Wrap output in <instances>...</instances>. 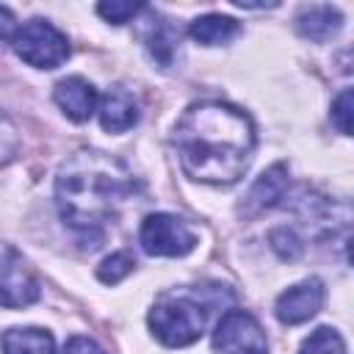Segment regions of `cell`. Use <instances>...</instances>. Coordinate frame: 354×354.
I'll use <instances>...</instances> for the list:
<instances>
[{
  "label": "cell",
  "mask_w": 354,
  "mask_h": 354,
  "mask_svg": "<svg viewBox=\"0 0 354 354\" xmlns=\"http://www.w3.org/2000/svg\"><path fill=\"white\" fill-rule=\"evenodd\" d=\"M180 166L191 180L210 185H232L243 177L252 149L254 127L252 119L227 102H196L191 105L171 133Z\"/></svg>",
  "instance_id": "6da1fadb"
},
{
  "label": "cell",
  "mask_w": 354,
  "mask_h": 354,
  "mask_svg": "<svg viewBox=\"0 0 354 354\" xmlns=\"http://www.w3.org/2000/svg\"><path fill=\"white\" fill-rule=\"evenodd\" d=\"M133 171L113 155L80 149L64 160L55 177V202L64 224L83 235H100L136 196Z\"/></svg>",
  "instance_id": "7a4b0ae2"
},
{
  "label": "cell",
  "mask_w": 354,
  "mask_h": 354,
  "mask_svg": "<svg viewBox=\"0 0 354 354\" xmlns=\"http://www.w3.org/2000/svg\"><path fill=\"white\" fill-rule=\"evenodd\" d=\"M207 307L194 293H163L149 310V329L163 346L180 348L202 337Z\"/></svg>",
  "instance_id": "3957f363"
},
{
  "label": "cell",
  "mask_w": 354,
  "mask_h": 354,
  "mask_svg": "<svg viewBox=\"0 0 354 354\" xmlns=\"http://www.w3.org/2000/svg\"><path fill=\"white\" fill-rule=\"evenodd\" d=\"M11 47L25 64H30L36 69H55L69 55L66 36L47 19H30L22 28H17Z\"/></svg>",
  "instance_id": "277c9868"
},
{
  "label": "cell",
  "mask_w": 354,
  "mask_h": 354,
  "mask_svg": "<svg viewBox=\"0 0 354 354\" xmlns=\"http://www.w3.org/2000/svg\"><path fill=\"white\" fill-rule=\"evenodd\" d=\"M141 249L155 257H183L196 246V235L188 224L169 213H152L144 218L138 232Z\"/></svg>",
  "instance_id": "5b68a950"
},
{
  "label": "cell",
  "mask_w": 354,
  "mask_h": 354,
  "mask_svg": "<svg viewBox=\"0 0 354 354\" xmlns=\"http://www.w3.org/2000/svg\"><path fill=\"white\" fill-rule=\"evenodd\" d=\"M213 348L218 354H268V340L252 313L227 310L216 324Z\"/></svg>",
  "instance_id": "8992f818"
},
{
  "label": "cell",
  "mask_w": 354,
  "mask_h": 354,
  "mask_svg": "<svg viewBox=\"0 0 354 354\" xmlns=\"http://www.w3.org/2000/svg\"><path fill=\"white\" fill-rule=\"evenodd\" d=\"M39 299V282L22 254L0 243V307H28Z\"/></svg>",
  "instance_id": "52a82bcc"
},
{
  "label": "cell",
  "mask_w": 354,
  "mask_h": 354,
  "mask_svg": "<svg viewBox=\"0 0 354 354\" xmlns=\"http://www.w3.org/2000/svg\"><path fill=\"white\" fill-rule=\"evenodd\" d=\"M324 304V285L313 277V279H304L293 288H288L285 293H279L277 299V318L282 324H304L310 321Z\"/></svg>",
  "instance_id": "ba28073f"
},
{
  "label": "cell",
  "mask_w": 354,
  "mask_h": 354,
  "mask_svg": "<svg viewBox=\"0 0 354 354\" xmlns=\"http://www.w3.org/2000/svg\"><path fill=\"white\" fill-rule=\"evenodd\" d=\"M53 100L72 122H86L97 111V88L80 75L58 80L55 91H53Z\"/></svg>",
  "instance_id": "9c48e42d"
},
{
  "label": "cell",
  "mask_w": 354,
  "mask_h": 354,
  "mask_svg": "<svg viewBox=\"0 0 354 354\" xmlns=\"http://www.w3.org/2000/svg\"><path fill=\"white\" fill-rule=\"evenodd\" d=\"M138 122V102L136 97L122 88L113 86L108 88V94L100 100V124L108 133H124Z\"/></svg>",
  "instance_id": "30bf717a"
},
{
  "label": "cell",
  "mask_w": 354,
  "mask_h": 354,
  "mask_svg": "<svg viewBox=\"0 0 354 354\" xmlns=\"http://www.w3.org/2000/svg\"><path fill=\"white\" fill-rule=\"evenodd\" d=\"M285 188H288V169L282 163H277L268 171H263L257 177V183L252 185V191L246 196V213H260V210L277 205L282 199Z\"/></svg>",
  "instance_id": "8fae6325"
},
{
  "label": "cell",
  "mask_w": 354,
  "mask_h": 354,
  "mask_svg": "<svg viewBox=\"0 0 354 354\" xmlns=\"http://www.w3.org/2000/svg\"><path fill=\"white\" fill-rule=\"evenodd\" d=\"M343 25V17L337 8L332 6H307L301 8L299 19H296V28L301 36L313 39V41H326L332 39Z\"/></svg>",
  "instance_id": "7c38bea8"
},
{
  "label": "cell",
  "mask_w": 354,
  "mask_h": 354,
  "mask_svg": "<svg viewBox=\"0 0 354 354\" xmlns=\"http://www.w3.org/2000/svg\"><path fill=\"white\" fill-rule=\"evenodd\" d=\"M3 354H55L53 335L47 329L25 326V329H8L3 332Z\"/></svg>",
  "instance_id": "4fadbf2b"
},
{
  "label": "cell",
  "mask_w": 354,
  "mask_h": 354,
  "mask_svg": "<svg viewBox=\"0 0 354 354\" xmlns=\"http://www.w3.org/2000/svg\"><path fill=\"white\" fill-rule=\"evenodd\" d=\"M238 30H241V25L232 17H221V14H205L191 22V36L207 47L230 41L232 36H238Z\"/></svg>",
  "instance_id": "5bb4252c"
},
{
  "label": "cell",
  "mask_w": 354,
  "mask_h": 354,
  "mask_svg": "<svg viewBox=\"0 0 354 354\" xmlns=\"http://www.w3.org/2000/svg\"><path fill=\"white\" fill-rule=\"evenodd\" d=\"M180 41V36L174 33V28L160 19V22H152V30L147 36V47L152 53V58H158V64L169 66L171 64V55H174V44Z\"/></svg>",
  "instance_id": "9a60e30c"
},
{
  "label": "cell",
  "mask_w": 354,
  "mask_h": 354,
  "mask_svg": "<svg viewBox=\"0 0 354 354\" xmlns=\"http://www.w3.org/2000/svg\"><path fill=\"white\" fill-rule=\"evenodd\" d=\"M299 354H346L343 337L332 326H318L299 348Z\"/></svg>",
  "instance_id": "2e32d148"
},
{
  "label": "cell",
  "mask_w": 354,
  "mask_h": 354,
  "mask_svg": "<svg viewBox=\"0 0 354 354\" xmlns=\"http://www.w3.org/2000/svg\"><path fill=\"white\" fill-rule=\"evenodd\" d=\"M133 257L127 254V252H116V254H111V257H105L102 260V266L97 268V277L105 282V285H116L119 279H124L130 271H133Z\"/></svg>",
  "instance_id": "e0dca14e"
},
{
  "label": "cell",
  "mask_w": 354,
  "mask_h": 354,
  "mask_svg": "<svg viewBox=\"0 0 354 354\" xmlns=\"http://www.w3.org/2000/svg\"><path fill=\"white\" fill-rule=\"evenodd\" d=\"M147 6L144 3H124V0H111V3H100L97 6V14L113 25H122L127 19H133L138 11H144Z\"/></svg>",
  "instance_id": "ac0fdd59"
},
{
  "label": "cell",
  "mask_w": 354,
  "mask_h": 354,
  "mask_svg": "<svg viewBox=\"0 0 354 354\" xmlns=\"http://www.w3.org/2000/svg\"><path fill=\"white\" fill-rule=\"evenodd\" d=\"M332 122L343 136L351 133V88H343L332 102Z\"/></svg>",
  "instance_id": "d6986e66"
},
{
  "label": "cell",
  "mask_w": 354,
  "mask_h": 354,
  "mask_svg": "<svg viewBox=\"0 0 354 354\" xmlns=\"http://www.w3.org/2000/svg\"><path fill=\"white\" fill-rule=\"evenodd\" d=\"M271 243H274V249H277L285 260H293V257L301 254V243H299V238H296L290 230H274V232H271Z\"/></svg>",
  "instance_id": "ffe728a7"
},
{
  "label": "cell",
  "mask_w": 354,
  "mask_h": 354,
  "mask_svg": "<svg viewBox=\"0 0 354 354\" xmlns=\"http://www.w3.org/2000/svg\"><path fill=\"white\" fill-rule=\"evenodd\" d=\"M64 354H105L91 337H83V335H75V337H69L66 340V346H64Z\"/></svg>",
  "instance_id": "44dd1931"
},
{
  "label": "cell",
  "mask_w": 354,
  "mask_h": 354,
  "mask_svg": "<svg viewBox=\"0 0 354 354\" xmlns=\"http://www.w3.org/2000/svg\"><path fill=\"white\" fill-rule=\"evenodd\" d=\"M14 33H17V19H14V14L8 8L0 6V41L14 39Z\"/></svg>",
  "instance_id": "7402d4cb"
}]
</instances>
